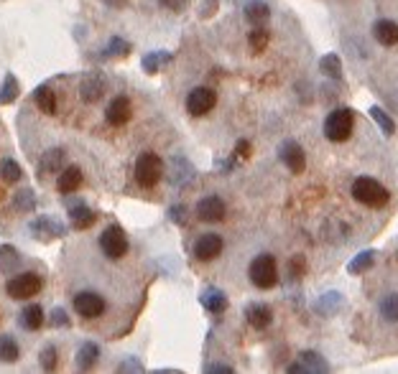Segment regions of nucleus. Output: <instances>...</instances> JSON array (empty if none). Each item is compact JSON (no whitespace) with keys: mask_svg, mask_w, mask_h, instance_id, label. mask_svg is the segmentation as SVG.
<instances>
[{"mask_svg":"<svg viewBox=\"0 0 398 374\" xmlns=\"http://www.w3.org/2000/svg\"><path fill=\"white\" fill-rule=\"evenodd\" d=\"M352 199L368 209H383L388 207L390 194L388 189H386L383 183L375 181V178L360 176V178H355V183H352Z\"/></svg>","mask_w":398,"mask_h":374,"instance_id":"1","label":"nucleus"},{"mask_svg":"<svg viewBox=\"0 0 398 374\" xmlns=\"http://www.w3.org/2000/svg\"><path fill=\"white\" fill-rule=\"evenodd\" d=\"M352 127H355V112H352L350 107L332 110L322 125L324 138L332 143H345L350 135H352Z\"/></svg>","mask_w":398,"mask_h":374,"instance_id":"2","label":"nucleus"},{"mask_svg":"<svg viewBox=\"0 0 398 374\" xmlns=\"http://www.w3.org/2000/svg\"><path fill=\"white\" fill-rule=\"evenodd\" d=\"M248 278H250V283L255 288H261V291H271L273 285L279 283V265H276V260L273 255H258L253 258L250 267H248Z\"/></svg>","mask_w":398,"mask_h":374,"instance_id":"3","label":"nucleus"},{"mask_svg":"<svg viewBox=\"0 0 398 374\" xmlns=\"http://www.w3.org/2000/svg\"><path fill=\"white\" fill-rule=\"evenodd\" d=\"M136 181L138 186H143V189H153L156 183L161 181L163 176V160L161 156H156V153H151V150H146V153H141L136 158Z\"/></svg>","mask_w":398,"mask_h":374,"instance_id":"4","label":"nucleus"},{"mask_svg":"<svg viewBox=\"0 0 398 374\" xmlns=\"http://www.w3.org/2000/svg\"><path fill=\"white\" fill-rule=\"evenodd\" d=\"M128 234L120 225L105 227L100 234V249L105 252V258L110 260H123L128 255Z\"/></svg>","mask_w":398,"mask_h":374,"instance_id":"5","label":"nucleus"},{"mask_svg":"<svg viewBox=\"0 0 398 374\" xmlns=\"http://www.w3.org/2000/svg\"><path fill=\"white\" fill-rule=\"evenodd\" d=\"M43 288V280L36 273H21L16 278H10L6 283V293H8L13 300H28L39 295Z\"/></svg>","mask_w":398,"mask_h":374,"instance_id":"6","label":"nucleus"},{"mask_svg":"<svg viewBox=\"0 0 398 374\" xmlns=\"http://www.w3.org/2000/svg\"><path fill=\"white\" fill-rule=\"evenodd\" d=\"M217 105V92L212 87H195L187 94V112L192 117H204Z\"/></svg>","mask_w":398,"mask_h":374,"instance_id":"7","label":"nucleus"},{"mask_svg":"<svg viewBox=\"0 0 398 374\" xmlns=\"http://www.w3.org/2000/svg\"><path fill=\"white\" fill-rule=\"evenodd\" d=\"M105 298L94 291H79L74 295V311L82 318H97L105 313Z\"/></svg>","mask_w":398,"mask_h":374,"instance_id":"8","label":"nucleus"},{"mask_svg":"<svg viewBox=\"0 0 398 374\" xmlns=\"http://www.w3.org/2000/svg\"><path fill=\"white\" fill-rule=\"evenodd\" d=\"M279 158L281 163L291 171V174H304L306 168V153L297 141H283L279 145Z\"/></svg>","mask_w":398,"mask_h":374,"instance_id":"9","label":"nucleus"},{"mask_svg":"<svg viewBox=\"0 0 398 374\" xmlns=\"http://www.w3.org/2000/svg\"><path fill=\"white\" fill-rule=\"evenodd\" d=\"M222 249H225V242H222L220 234L207 232V234H202V237H197V242H195V258L202 260V262H212V260L220 258Z\"/></svg>","mask_w":398,"mask_h":374,"instance_id":"10","label":"nucleus"},{"mask_svg":"<svg viewBox=\"0 0 398 374\" xmlns=\"http://www.w3.org/2000/svg\"><path fill=\"white\" fill-rule=\"evenodd\" d=\"M197 219H202V222H222L225 219V201L217 196V194H210V196H204V199L197 201Z\"/></svg>","mask_w":398,"mask_h":374,"instance_id":"11","label":"nucleus"},{"mask_svg":"<svg viewBox=\"0 0 398 374\" xmlns=\"http://www.w3.org/2000/svg\"><path fill=\"white\" fill-rule=\"evenodd\" d=\"M28 229H31V234H34L36 240L41 242L64 237V225L57 222V219H51V216H39V219H34V222L28 225Z\"/></svg>","mask_w":398,"mask_h":374,"instance_id":"12","label":"nucleus"},{"mask_svg":"<svg viewBox=\"0 0 398 374\" xmlns=\"http://www.w3.org/2000/svg\"><path fill=\"white\" fill-rule=\"evenodd\" d=\"M105 76L97 74V72H92V74H87L82 82H79V97H82V102H90V105H94V102L102 100V94H105Z\"/></svg>","mask_w":398,"mask_h":374,"instance_id":"13","label":"nucleus"},{"mask_svg":"<svg viewBox=\"0 0 398 374\" xmlns=\"http://www.w3.org/2000/svg\"><path fill=\"white\" fill-rule=\"evenodd\" d=\"M130 115H133V105H130V100L128 97H115V100L108 105V110H105V120L112 125V127H123V125L130 120Z\"/></svg>","mask_w":398,"mask_h":374,"instance_id":"14","label":"nucleus"},{"mask_svg":"<svg viewBox=\"0 0 398 374\" xmlns=\"http://www.w3.org/2000/svg\"><path fill=\"white\" fill-rule=\"evenodd\" d=\"M243 313H246L248 324L253 326V329H258V331H263V329H268L273 324V311L266 303H248Z\"/></svg>","mask_w":398,"mask_h":374,"instance_id":"15","label":"nucleus"},{"mask_svg":"<svg viewBox=\"0 0 398 374\" xmlns=\"http://www.w3.org/2000/svg\"><path fill=\"white\" fill-rule=\"evenodd\" d=\"M373 39L381 46H396L398 43V23L390 18H381L373 23Z\"/></svg>","mask_w":398,"mask_h":374,"instance_id":"16","label":"nucleus"},{"mask_svg":"<svg viewBox=\"0 0 398 374\" xmlns=\"http://www.w3.org/2000/svg\"><path fill=\"white\" fill-rule=\"evenodd\" d=\"M199 303L204 306V311H210V313H222V311H228L230 300L225 295V291L220 288H204L202 295H199Z\"/></svg>","mask_w":398,"mask_h":374,"instance_id":"17","label":"nucleus"},{"mask_svg":"<svg viewBox=\"0 0 398 374\" xmlns=\"http://www.w3.org/2000/svg\"><path fill=\"white\" fill-rule=\"evenodd\" d=\"M82 168L79 166H64V171L59 174V178H57V189H59L61 194H74L79 186H82Z\"/></svg>","mask_w":398,"mask_h":374,"instance_id":"18","label":"nucleus"},{"mask_svg":"<svg viewBox=\"0 0 398 374\" xmlns=\"http://www.w3.org/2000/svg\"><path fill=\"white\" fill-rule=\"evenodd\" d=\"M243 13H246V21L253 25V28L255 25H266V21L271 18V8H268V3H263V0H248Z\"/></svg>","mask_w":398,"mask_h":374,"instance_id":"19","label":"nucleus"},{"mask_svg":"<svg viewBox=\"0 0 398 374\" xmlns=\"http://www.w3.org/2000/svg\"><path fill=\"white\" fill-rule=\"evenodd\" d=\"M64 171V150L61 148H51L46 150L39 160V174L46 176V174H61Z\"/></svg>","mask_w":398,"mask_h":374,"instance_id":"20","label":"nucleus"},{"mask_svg":"<svg viewBox=\"0 0 398 374\" xmlns=\"http://www.w3.org/2000/svg\"><path fill=\"white\" fill-rule=\"evenodd\" d=\"M94 219H97V214H94L90 207H85V204H72V207H69V222H72L74 229H87V227H92Z\"/></svg>","mask_w":398,"mask_h":374,"instance_id":"21","label":"nucleus"},{"mask_svg":"<svg viewBox=\"0 0 398 374\" xmlns=\"http://www.w3.org/2000/svg\"><path fill=\"white\" fill-rule=\"evenodd\" d=\"M34 102H36V107L41 110L43 115H54V112H57V94H54V90H51L49 84L36 87Z\"/></svg>","mask_w":398,"mask_h":374,"instance_id":"22","label":"nucleus"},{"mask_svg":"<svg viewBox=\"0 0 398 374\" xmlns=\"http://www.w3.org/2000/svg\"><path fill=\"white\" fill-rule=\"evenodd\" d=\"M375 249H363V252H357L355 258L350 260L348 262V273L350 275H363V273H368L370 267L375 265Z\"/></svg>","mask_w":398,"mask_h":374,"instance_id":"23","label":"nucleus"},{"mask_svg":"<svg viewBox=\"0 0 398 374\" xmlns=\"http://www.w3.org/2000/svg\"><path fill=\"white\" fill-rule=\"evenodd\" d=\"M77 366L79 369H90V366L97 364V359H100V346L92 344V341H85L79 349H77Z\"/></svg>","mask_w":398,"mask_h":374,"instance_id":"24","label":"nucleus"},{"mask_svg":"<svg viewBox=\"0 0 398 374\" xmlns=\"http://www.w3.org/2000/svg\"><path fill=\"white\" fill-rule=\"evenodd\" d=\"M192 176H195V168H192V163L184 158H174V163H171V183L174 186H184V183L192 181Z\"/></svg>","mask_w":398,"mask_h":374,"instance_id":"25","label":"nucleus"},{"mask_svg":"<svg viewBox=\"0 0 398 374\" xmlns=\"http://www.w3.org/2000/svg\"><path fill=\"white\" fill-rule=\"evenodd\" d=\"M43 308L36 306V303H31V306L23 308V313H21V326L23 329H28V331H39L43 326Z\"/></svg>","mask_w":398,"mask_h":374,"instance_id":"26","label":"nucleus"},{"mask_svg":"<svg viewBox=\"0 0 398 374\" xmlns=\"http://www.w3.org/2000/svg\"><path fill=\"white\" fill-rule=\"evenodd\" d=\"M169 61H171L169 51H148L143 56V61H141V67H143L146 74H156V72H159L163 64H169Z\"/></svg>","mask_w":398,"mask_h":374,"instance_id":"27","label":"nucleus"},{"mask_svg":"<svg viewBox=\"0 0 398 374\" xmlns=\"http://www.w3.org/2000/svg\"><path fill=\"white\" fill-rule=\"evenodd\" d=\"M18 265H21V255H18V249L10 247V245H3V247H0V273L8 275V273H13Z\"/></svg>","mask_w":398,"mask_h":374,"instance_id":"28","label":"nucleus"},{"mask_svg":"<svg viewBox=\"0 0 398 374\" xmlns=\"http://www.w3.org/2000/svg\"><path fill=\"white\" fill-rule=\"evenodd\" d=\"M368 112H370V117H373V120H375V125L381 127V133L386 135V138H390V135L396 133V123H393V117H390L383 107L373 105V107L368 110Z\"/></svg>","mask_w":398,"mask_h":374,"instance_id":"29","label":"nucleus"},{"mask_svg":"<svg viewBox=\"0 0 398 374\" xmlns=\"http://www.w3.org/2000/svg\"><path fill=\"white\" fill-rule=\"evenodd\" d=\"M319 72L327 74L330 79H342V59L337 54H324L319 59Z\"/></svg>","mask_w":398,"mask_h":374,"instance_id":"30","label":"nucleus"},{"mask_svg":"<svg viewBox=\"0 0 398 374\" xmlns=\"http://www.w3.org/2000/svg\"><path fill=\"white\" fill-rule=\"evenodd\" d=\"M18 357H21V349H18V344L13 336H0V362H6V364H13V362H18Z\"/></svg>","mask_w":398,"mask_h":374,"instance_id":"31","label":"nucleus"},{"mask_svg":"<svg viewBox=\"0 0 398 374\" xmlns=\"http://www.w3.org/2000/svg\"><path fill=\"white\" fill-rule=\"evenodd\" d=\"M378 311H381V318H386V321H390V324H398V293L383 295Z\"/></svg>","mask_w":398,"mask_h":374,"instance_id":"32","label":"nucleus"},{"mask_svg":"<svg viewBox=\"0 0 398 374\" xmlns=\"http://www.w3.org/2000/svg\"><path fill=\"white\" fill-rule=\"evenodd\" d=\"M299 359L304 362L309 372H327V369H330L327 359H324L319 351H301V354H299Z\"/></svg>","mask_w":398,"mask_h":374,"instance_id":"33","label":"nucleus"},{"mask_svg":"<svg viewBox=\"0 0 398 374\" xmlns=\"http://www.w3.org/2000/svg\"><path fill=\"white\" fill-rule=\"evenodd\" d=\"M268 41H271V34H268V31H266L263 25H255L253 31L248 34V43H250V49H253L255 54H261V51H266Z\"/></svg>","mask_w":398,"mask_h":374,"instance_id":"34","label":"nucleus"},{"mask_svg":"<svg viewBox=\"0 0 398 374\" xmlns=\"http://www.w3.org/2000/svg\"><path fill=\"white\" fill-rule=\"evenodd\" d=\"M13 209L21 211V214H28V211H34L36 209V196L31 189H23V191H18L13 196Z\"/></svg>","mask_w":398,"mask_h":374,"instance_id":"35","label":"nucleus"},{"mask_svg":"<svg viewBox=\"0 0 398 374\" xmlns=\"http://www.w3.org/2000/svg\"><path fill=\"white\" fill-rule=\"evenodd\" d=\"M18 79L13 74L6 76V82H3V87H0V105H10V102L18 100Z\"/></svg>","mask_w":398,"mask_h":374,"instance_id":"36","label":"nucleus"},{"mask_svg":"<svg viewBox=\"0 0 398 374\" xmlns=\"http://www.w3.org/2000/svg\"><path fill=\"white\" fill-rule=\"evenodd\" d=\"M21 176H23V171H21V166H18L13 158L0 160V178H3L6 183H16Z\"/></svg>","mask_w":398,"mask_h":374,"instance_id":"37","label":"nucleus"},{"mask_svg":"<svg viewBox=\"0 0 398 374\" xmlns=\"http://www.w3.org/2000/svg\"><path fill=\"white\" fill-rule=\"evenodd\" d=\"M130 49H133V46H130L126 39H120V36H112L102 54H105V56H128V54H130Z\"/></svg>","mask_w":398,"mask_h":374,"instance_id":"38","label":"nucleus"},{"mask_svg":"<svg viewBox=\"0 0 398 374\" xmlns=\"http://www.w3.org/2000/svg\"><path fill=\"white\" fill-rule=\"evenodd\" d=\"M339 306H342V298H339V293H327V295H322V298H319V303H317V311H319V313H335Z\"/></svg>","mask_w":398,"mask_h":374,"instance_id":"39","label":"nucleus"},{"mask_svg":"<svg viewBox=\"0 0 398 374\" xmlns=\"http://www.w3.org/2000/svg\"><path fill=\"white\" fill-rule=\"evenodd\" d=\"M41 366L46 372H54V369H57V349H54V346H43L41 349Z\"/></svg>","mask_w":398,"mask_h":374,"instance_id":"40","label":"nucleus"},{"mask_svg":"<svg viewBox=\"0 0 398 374\" xmlns=\"http://www.w3.org/2000/svg\"><path fill=\"white\" fill-rule=\"evenodd\" d=\"M306 273V262L301 258H291V262H288V275H291V278H294V280H299V278H301V275Z\"/></svg>","mask_w":398,"mask_h":374,"instance_id":"41","label":"nucleus"},{"mask_svg":"<svg viewBox=\"0 0 398 374\" xmlns=\"http://www.w3.org/2000/svg\"><path fill=\"white\" fill-rule=\"evenodd\" d=\"M159 6L171 10V13H181V10L189 6V0H159Z\"/></svg>","mask_w":398,"mask_h":374,"instance_id":"42","label":"nucleus"},{"mask_svg":"<svg viewBox=\"0 0 398 374\" xmlns=\"http://www.w3.org/2000/svg\"><path fill=\"white\" fill-rule=\"evenodd\" d=\"M49 324L51 326H67L69 324L67 311H64V308H54V311H51V316H49Z\"/></svg>","mask_w":398,"mask_h":374,"instance_id":"43","label":"nucleus"},{"mask_svg":"<svg viewBox=\"0 0 398 374\" xmlns=\"http://www.w3.org/2000/svg\"><path fill=\"white\" fill-rule=\"evenodd\" d=\"M250 153H253L250 141H237L235 143V158H250Z\"/></svg>","mask_w":398,"mask_h":374,"instance_id":"44","label":"nucleus"},{"mask_svg":"<svg viewBox=\"0 0 398 374\" xmlns=\"http://www.w3.org/2000/svg\"><path fill=\"white\" fill-rule=\"evenodd\" d=\"M118 369L120 372H143V364H141L136 357H128V362H123Z\"/></svg>","mask_w":398,"mask_h":374,"instance_id":"45","label":"nucleus"},{"mask_svg":"<svg viewBox=\"0 0 398 374\" xmlns=\"http://www.w3.org/2000/svg\"><path fill=\"white\" fill-rule=\"evenodd\" d=\"M169 216L177 222V225H184V216H187V207H181V204H177V207L169 209Z\"/></svg>","mask_w":398,"mask_h":374,"instance_id":"46","label":"nucleus"},{"mask_svg":"<svg viewBox=\"0 0 398 374\" xmlns=\"http://www.w3.org/2000/svg\"><path fill=\"white\" fill-rule=\"evenodd\" d=\"M204 372H210V374H232L235 369L230 364H204Z\"/></svg>","mask_w":398,"mask_h":374,"instance_id":"47","label":"nucleus"},{"mask_svg":"<svg viewBox=\"0 0 398 374\" xmlns=\"http://www.w3.org/2000/svg\"><path fill=\"white\" fill-rule=\"evenodd\" d=\"M215 10H217V0H207V6L202 3V8H199V16H202V18H210L212 13H215Z\"/></svg>","mask_w":398,"mask_h":374,"instance_id":"48","label":"nucleus"},{"mask_svg":"<svg viewBox=\"0 0 398 374\" xmlns=\"http://www.w3.org/2000/svg\"><path fill=\"white\" fill-rule=\"evenodd\" d=\"M286 372H291V374H306V372H309V369H306L304 362H299V364H288V366H286Z\"/></svg>","mask_w":398,"mask_h":374,"instance_id":"49","label":"nucleus"}]
</instances>
